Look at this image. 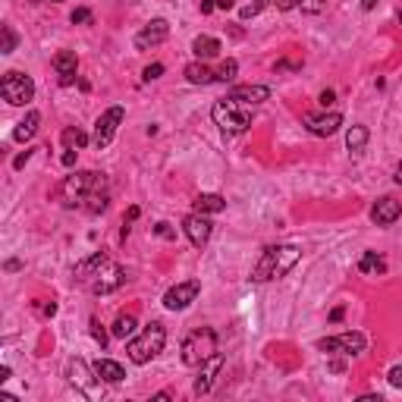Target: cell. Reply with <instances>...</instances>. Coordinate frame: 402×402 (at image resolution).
I'll list each match as a JSON object with an SVG mask.
<instances>
[{"label":"cell","mask_w":402,"mask_h":402,"mask_svg":"<svg viewBox=\"0 0 402 402\" xmlns=\"http://www.w3.org/2000/svg\"><path fill=\"white\" fill-rule=\"evenodd\" d=\"M390 384L393 387H402V365H393L390 368Z\"/></svg>","instance_id":"cell-35"},{"label":"cell","mask_w":402,"mask_h":402,"mask_svg":"<svg viewBox=\"0 0 402 402\" xmlns=\"http://www.w3.org/2000/svg\"><path fill=\"white\" fill-rule=\"evenodd\" d=\"M4 44H0V53H13L16 51V32H13V25H4Z\"/></svg>","instance_id":"cell-30"},{"label":"cell","mask_w":402,"mask_h":402,"mask_svg":"<svg viewBox=\"0 0 402 402\" xmlns=\"http://www.w3.org/2000/svg\"><path fill=\"white\" fill-rule=\"evenodd\" d=\"M123 117H126V110L123 107H107L104 113L98 117V123H95V136H91V142H95V148H107V145L113 142V136H117V129H119V123H123Z\"/></svg>","instance_id":"cell-8"},{"label":"cell","mask_w":402,"mask_h":402,"mask_svg":"<svg viewBox=\"0 0 402 402\" xmlns=\"http://www.w3.org/2000/svg\"><path fill=\"white\" fill-rule=\"evenodd\" d=\"M302 13H320L327 6V0H302Z\"/></svg>","instance_id":"cell-31"},{"label":"cell","mask_w":402,"mask_h":402,"mask_svg":"<svg viewBox=\"0 0 402 402\" xmlns=\"http://www.w3.org/2000/svg\"><path fill=\"white\" fill-rule=\"evenodd\" d=\"M35 4H63V0H35Z\"/></svg>","instance_id":"cell-45"},{"label":"cell","mask_w":402,"mask_h":402,"mask_svg":"<svg viewBox=\"0 0 402 402\" xmlns=\"http://www.w3.org/2000/svg\"><path fill=\"white\" fill-rule=\"evenodd\" d=\"M214 10H233V0H214Z\"/></svg>","instance_id":"cell-42"},{"label":"cell","mask_w":402,"mask_h":402,"mask_svg":"<svg viewBox=\"0 0 402 402\" xmlns=\"http://www.w3.org/2000/svg\"><path fill=\"white\" fill-rule=\"evenodd\" d=\"M267 4H273V0H254V4L242 6V10H239V19H242V22H249V19H254V16H258V13L264 10Z\"/></svg>","instance_id":"cell-29"},{"label":"cell","mask_w":402,"mask_h":402,"mask_svg":"<svg viewBox=\"0 0 402 402\" xmlns=\"http://www.w3.org/2000/svg\"><path fill=\"white\" fill-rule=\"evenodd\" d=\"M320 104H324V107H330V104H333V91H330V89L320 91Z\"/></svg>","instance_id":"cell-41"},{"label":"cell","mask_w":402,"mask_h":402,"mask_svg":"<svg viewBox=\"0 0 402 402\" xmlns=\"http://www.w3.org/2000/svg\"><path fill=\"white\" fill-rule=\"evenodd\" d=\"M63 195L70 207H85L91 214H100L107 207V176L98 170H79L66 176Z\"/></svg>","instance_id":"cell-2"},{"label":"cell","mask_w":402,"mask_h":402,"mask_svg":"<svg viewBox=\"0 0 402 402\" xmlns=\"http://www.w3.org/2000/svg\"><path fill=\"white\" fill-rule=\"evenodd\" d=\"M91 337H95L100 346H107V333H104V327L98 324V318H91Z\"/></svg>","instance_id":"cell-34"},{"label":"cell","mask_w":402,"mask_h":402,"mask_svg":"<svg viewBox=\"0 0 402 402\" xmlns=\"http://www.w3.org/2000/svg\"><path fill=\"white\" fill-rule=\"evenodd\" d=\"M233 100H239V104L245 107H254V104H264L267 98H271V89L267 85H236V89L230 91Z\"/></svg>","instance_id":"cell-17"},{"label":"cell","mask_w":402,"mask_h":402,"mask_svg":"<svg viewBox=\"0 0 402 402\" xmlns=\"http://www.w3.org/2000/svg\"><path fill=\"white\" fill-rule=\"evenodd\" d=\"M399 25H402V13H399Z\"/></svg>","instance_id":"cell-46"},{"label":"cell","mask_w":402,"mask_h":402,"mask_svg":"<svg viewBox=\"0 0 402 402\" xmlns=\"http://www.w3.org/2000/svg\"><path fill=\"white\" fill-rule=\"evenodd\" d=\"M195 207L198 214H220V211H226V198L223 195H214V192H205V195H198L195 198Z\"/></svg>","instance_id":"cell-22"},{"label":"cell","mask_w":402,"mask_h":402,"mask_svg":"<svg viewBox=\"0 0 402 402\" xmlns=\"http://www.w3.org/2000/svg\"><path fill=\"white\" fill-rule=\"evenodd\" d=\"M167 346V330L164 324H148L142 333H138L136 339H129V346H126V355H129L132 365H148L154 355H160Z\"/></svg>","instance_id":"cell-4"},{"label":"cell","mask_w":402,"mask_h":402,"mask_svg":"<svg viewBox=\"0 0 402 402\" xmlns=\"http://www.w3.org/2000/svg\"><path fill=\"white\" fill-rule=\"evenodd\" d=\"M160 72H164V63H151V66H145V82H154V79H160Z\"/></svg>","instance_id":"cell-32"},{"label":"cell","mask_w":402,"mask_h":402,"mask_svg":"<svg viewBox=\"0 0 402 402\" xmlns=\"http://www.w3.org/2000/svg\"><path fill=\"white\" fill-rule=\"evenodd\" d=\"M198 292H201L198 280H183V283H176V286H170V290H167L164 305L170 308V311H183V308H189L192 302L198 299Z\"/></svg>","instance_id":"cell-10"},{"label":"cell","mask_w":402,"mask_h":402,"mask_svg":"<svg viewBox=\"0 0 402 402\" xmlns=\"http://www.w3.org/2000/svg\"><path fill=\"white\" fill-rule=\"evenodd\" d=\"M29 157H32V151L19 154V157H16V160H13V167H16V170H22V167H25V160H29Z\"/></svg>","instance_id":"cell-39"},{"label":"cell","mask_w":402,"mask_h":402,"mask_svg":"<svg viewBox=\"0 0 402 402\" xmlns=\"http://www.w3.org/2000/svg\"><path fill=\"white\" fill-rule=\"evenodd\" d=\"M358 271L361 273H384L387 271V261L380 258L377 252H365V254H361V261H358Z\"/></svg>","instance_id":"cell-25"},{"label":"cell","mask_w":402,"mask_h":402,"mask_svg":"<svg viewBox=\"0 0 402 402\" xmlns=\"http://www.w3.org/2000/svg\"><path fill=\"white\" fill-rule=\"evenodd\" d=\"M236 72H239V63L236 60H223V63H220V70H217V82H233V79H236Z\"/></svg>","instance_id":"cell-28"},{"label":"cell","mask_w":402,"mask_h":402,"mask_svg":"<svg viewBox=\"0 0 402 402\" xmlns=\"http://www.w3.org/2000/svg\"><path fill=\"white\" fill-rule=\"evenodd\" d=\"M0 95H4L6 104L22 107L35 98V82H32V76H25V72L10 70V72H4V79H0Z\"/></svg>","instance_id":"cell-7"},{"label":"cell","mask_w":402,"mask_h":402,"mask_svg":"<svg viewBox=\"0 0 402 402\" xmlns=\"http://www.w3.org/2000/svg\"><path fill=\"white\" fill-rule=\"evenodd\" d=\"M305 126H308V132L311 136H333V132L343 126V113H337V110H330V113H308L305 117Z\"/></svg>","instance_id":"cell-13"},{"label":"cell","mask_w":402,"mask_h":402,"mask_svg":"<svg viewBox=\"0 0 402 402\" xmlns=\"http://www.w3.org/2000/svg\"><path fill=\"white\" fill-rule=\"evenodd\" d=\"M91 368H95L98 380H104V384H119V380L126 377L123 365H119V361H113V358H98Z\"/></svg>","instance_id":"cell-19"},{"label":"cell","mask_w":402,"mask_h":402,"mask_svg":"<svg viewBox=\"0 0 402 402\" xmlns=\"http://www.w3.org/2000/svg\"><path fill=\"white\" fill-rule=\"evenodd\" d=\"M167 38H170V25H167V19H151V22L136 35V48L138 51L157 48V44H164Z\"/></svg>","instance_id":"cell-12"},{"label":"cell","mask_w":402,"mask_h":402,"mask_svg":"<svg viewBox=\"0 0 402 402\" xmlns=\"http://www.w3.org/2000/svg\"><path fill=\"white\" fill-rule=\"evenodd\" d=\"M66 377H70L76 387H82L85 393H91V377H98V374H95V368L89 371V365H85L82 358H72L70 365H66Z\"/></svg>","instance_id":"cell-18"},{"label":"cell","mask_w":402,"mask_h":402,"mask_svg":"<svg viewBox=\"0 0 402 402\" xmlns=\"http://www.w3.org/2000/svg\"><path fill=\"white\" fill-rule=\"evenodd\" d=\"M136 327H138V324H136V318H132V314H119V318L113 320L110 333H113L117 339H129L132 333H136Z\"/></svg>","instance_id":"cell-24"},{"label":"cell","mask_w":402,"mask_h":402,"mask_svg":"<svg viewBox=\"0 0 402 402\" xmlns=\"http://www.w3.org/2000/svg\"><path fill=\"white\" fill-rule=\"evenodd\" d=\"M186 79H189L192 85H211V82H217V72L207 70L205 60H195V63L186 66Z\"/></svg>","instance_id":"cell-20"},{"label":"cell","mask_w":402,"mask_h":402,"mask_svg":"<svg viewBox=\"0 0 402 402\" xmlns=\"http://www.w3.org/2000/svg\"><path fill=\"white\" fill-rule=\"evenodd\" d=\"M211 117H214V123L226 132V136H242V132L252 126L249 107L239 104V100H233V98L217 100V104H214V110H211Z\"/></svg>","instance_id":"cell-5"},{"label":"cell","mask_w":402,"mask_h":402,"mask_svg":"<svg viewBox=\"0 0 402 402\" xmlns=\"http://www.w3.org/2000/svg\"><path fill=\"white\" fill-rule=\"evenodd\" d=\"M214 352H217V333L211 327H198V330H192L183 339V365H189V368H198Z\"/></svg>","instance_id":"cell-6"},{"label":"cell","mask_w":402,"mask_h":402,"mask_svg":"<svg viewBox=\"0 0 402 402\" xmlns=\"http://www.w3.org/2000/svg\"><path fill=\"white\" fill-rule=\"evenodd\" d=\"M192 51H195L198 60H211L220 53V41L214 35H198L195 41H192Z\"/></svg>","instance_id":"cell-23"},{"label":"cell","mask_w":402,"mask_h":402,"mask_svg":"<svg viewBox=\"0 0 402 402\" xmlns=\"http://www.w3.org/2000/svg\"><path fill=\"white\" fill-rule=\"evenodd\" d=\"M38 123H41V113H38V110H29L22 123L13 129V138H16V142H29V138L38 132Z\"/></svg>","instance_id":"cell-21"},{"label":"cell","mask_w":402,"mask_h":402,"mask_svg":"<svg viewBox=\"0 0 402 402\" xmlns=\"http://www.w3.org/2000/svg\"><path fill=\"white\" fill-rule=\"evenodd\" d=\"M60 138H63V145H66V148H72V151H79V148H85V145H89V136H85L79 126H66Z\"/></svg>","instance_id":"cell-26"},{"label":"cell","mask_w":402,"mask_h":402,"mask_svg":"<svg viewBox=\"0 0 402 402\" xmlns=\"http://www.w3.org/2000/svg\"><path fill=\"white\" fill-rule=\"evenodd\" d=\"M277 4V10H292V6H299L302 0H273Z\"/></svg>","instance_id":"cell-37"},{"label":"cell","mask_w":402,"mask_h":402,"mask_svg":"<svg viewBox=\"0 0 402 402\" xmlns=\"http://www.w3.org/2000/svg\"><path fill=\"white\" fill-rule=\"evenodd\" d=\"M183 233H186V236H189V242L195 245V249H201V245H207V239H211L214 223H211V220H207V214L192 211L189 217H183Z\"/></svg>","instance_id":"cell-11"},{"label":"cell","mask_w":402,"mask_h":402,"mask_svg":"<svg viewBox=\"0 0 402 402\" xmlns=\"http://www.w3.org/2000/svg\"><path fill=\"white\" fill-rule=\"evenodd\" d=\"M399 217H402V205H399L396 198L384 195V198L374 201V207H371V220H374L377 226H390V223H396Z\"/></svg>","instance_id":"cell-16"},{"label":"cell","mask_w":402,"mask_h":402,"mask_svg":"<svg viewBox=\"0 0 402 402\" xmlns=\"http://www.w3.org/2000/svg\"><path fill=\"white\" fill-rule=\"evenodd\" d=\"M365 145H368V126H352V129L346 132V148L352 154H358Z\"/></svg>","instance_id":"cell-27"},{"label":"cell","mask_w":402,"mask_h":402,"mask_svg":"<svg viewBox=\"0 0 402 402\" xmlns=\"http://www.w3.org/2000/svg\"><path fill=\"white\" fill-rule=\"evenodd\" d=\"M343 314H346V308H343V305H337V308L330 311V320L337 324V320H343Z\"/></svg>","instance_id":"cell-40"},{"label":"cell","mask_w":402,"mask_h":402,"mask_svg":"<svg viewBox=\"0 0 402 402\" xmlns=\"http://www.w3.org/2000/svg\"><path fill=\"white\" fill-rule=\"evenodd\" d=\"M365 346H368L365 333H339V337L320 339L318 349L327 352V355H337V352L339 355H361V352H365Z\"/></svg>","instance_id":"cell-9"},{"label":"cell","mask_w":402,"mask_h":402,"mask_svg":"<svg viewBox=\"0 0 402 402\" xmlns=\"http://www.w3.org/2000/svg\"><path fill=\"white\" fill-rule=\"evenodd\" d=\"M76 154H79V151L66 148V154H63V167H72V164H76Z\"/></svg>","instance_id":"cell-38"},{"label":"cell","mask_w":402,"mask_h":402,"mask_svg":"<svg viewBox=\"0 0 402 402\" xmlns=\"http://www.w3.org/2000/svg\"><path fill=\"white\" fill-rule=\"evenodd\" d=\"M393 179H396V183L402 186V160H399V164H396V173H393Z\"/></svg>","instance_id":"cell-44"},{"label":"cell","mask_w":402,"mask_h":402,"mask_svg":"<svg viewBox=\"0 0 402 402\" xmlns=\"http://www.w3.org/2000/svg\"><path fill=\"white\" fill-rule=\"evenodd\" d=\"M377 6V0H361V10H374Z\"/></svg>","instance_id":"cell-43"},{"label":"cell","mask_w":402,"mask_h":402,"mask_svg":"<svg viewBox=\"0 0 402 402\" xmlns=\"http://www.w3.org/2000/svg\"><path fill=\"white\" fill-rule=\"evenodd\" d=\"M72 277H76L82 286H89L95 296H107V292L119 290V286L126 283V271L110 258V254H104V252H98V254H91V258L79 261L76 271H72Z\"/></svg>","instance_id":"cell-1"},{"label":"cell","mask_w":402,"mask_h":402,"mask_svg":"<svg viewBox=\"0 0 402 402\" xmlns=\"http://www.w3.org/2000/svg\"><path fill=\"white\" fill-rule=\"evenodd\" d=\"M299 258H302V249H299V245H290V242H283V245H267V249L261 252L258 264L252 267V280H254V283H267V280L286 277V273H290L292 267L299 264Z\"/></svg>","instance_id":"cell-3"},{"label":"cell","mask_w":402,"mask_h":402,"mask_svg":"<svg viewBox=\"0 0 402 402\" xmlns=\"http://www.w3.org/2000/svg\"><path fill=\"white\" fill-rule=\"evenodd\" d=\"M51 63H53V72H57L60 85H72V82H76V72H79L76 51H57Z\"/></svg>","instance_id":"cell-15"},{"label":"cell","mask_w":402,"mask_h":402,"mask_svg":"<svg viewBox=\"0 0 402 402\" xmlns=\"http://www.w3.org/2000/svg\"><path fill=\"white\" fill-rule=\"evenodd\" d=\"M220 368H223V355L214 352L207 361H201L198 365V380H195V396H205V393H211L214 380H217Z\"/></svg>","instance_id":"cell-14"},{"label":"cell","mask_w":402,"mask_h":402,"mask_svg":"<svg viewBox=\"0 0 402 402\" xmlns=\"http://www.w3.org/2000/svg\"><path fill=\"white\" fill-rule=\"evenodd\" d=\"M154 233H157V236H164V239H173V236H176V233L170 230V223H157V226H154Z\"/></svg>","instance_id":"cell-36"},{"label":"cell","mask_w":402,"mask_h":402,"mask_svg":"<svg viewBox=\"0 0 402 402\" xmlns=\"http://www.w3.org/2000/svg\"><path fill=\"white\" fill-rule=\"evenodd\" d=\"M72 22L76 25H82V22H91V10H85V6H79V10H72Z\"/></svg>","instance_id":"cell-33"}]
</instances>
